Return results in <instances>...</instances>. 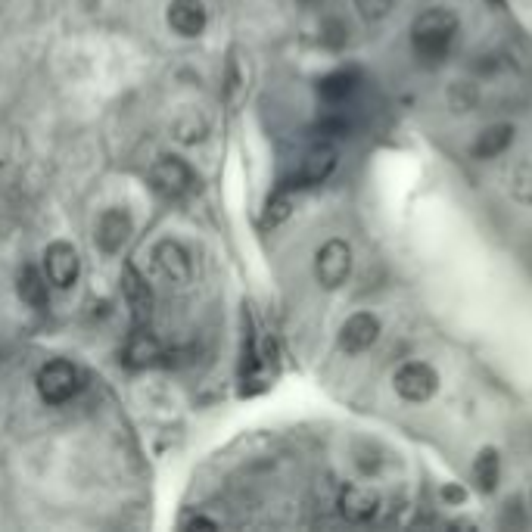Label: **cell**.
<instances>
[{
  "label": "cell",
  "instance_id": "cb8c5ba5",
  "mask_svg": "<svg viewBox=\"0 0 532 532\" xmlns=\"http://www.w3.org/2000/svg\"><path fill=\"white\" fill-rule=\"evenodd\" d=\"M187 526H218L215 520H209V517H196V520H190Z\"/></svg>",
  "mask_w": 532,
  "mask_h": 532
},
{
  "label": "cell",
  "instance_id": "2e32d148",
  "mask_svg": "<svg viewBox=\"0 0 532 532\" xmlns=\"http://www.w3.org/2000/svg\"><path fill=\"white\" fill-rule=\"evenodd\" d=\"M125 296L134 308L137 318H147L153 312V293H150V284L144 277H140L134 268H125Z\"/></svg>",
  "mask_w": 532,
  "mask_h": 532
},
{
  "label": "cell",
  "instance_id": "d4e9b609",
  "mask_svg": "<svg viewBox=\"0 0 532 532\" xmlns=\"http://www.w3.org/2000/svg\"><path fill=\"white\" fill-rule=\"evenodd\" d=\"M445 495L452 501H464V492H458V489H445Z\"/></svg>",
  "mask_w": 532,
  "mask_h": 532
},
{
  "label": "cell",
  "instance_id": "3957f363",
  "mask_svg": "<svg viewBox=\"0 0 532 532\" xmlns=\"http://www.w3.org/2000/svg\"><path fill=\"white\" fill-rule=\"evenodd\" d=\"M150 184H153V190L162 196V200H184V196L193 193V187H196V175H193V168L184 159L162 156L153 165Z\"/></svg>",
  "mask_w": 532,
  "mask_h": 532
},
{
  "label": "cell",
  "instance_id": "e0dca14e",
  "mask_svg": "<svg viewBox=\"0 0 532 532\" xmlns=\"http://www.w3.org/2000/svg\"><path fill=\"white\" fill-rule=\"evenodd\" d=\"M498 476H501V461H498V452L495 448H483L480 455H476V464H473V480H476V489L480 492H495L498 489Z\"/></svg>",
  "mask_w": 532,
  "mask_h": 532
},
{
  "label": "cell",
  "instance_id": "ba28073f",
  "mask_svg": "<svg viewBox=\"0 0 532 532\" xmlns=\"http://www.w3.org/2000/svg\"><path fill=\"white\" fill-rule=\"evenodd\" d=\"M380 336V321L371 312H355L343 327H340V349L349 355L368 352Z\"/></svg>",
  "mask_w": 532,
  "mask_h": 532
},
{
  "label": "cell",
  "instance_id": "9c48e42d",
  "mask_svg": "<svg viewBox=\"0 0 532 532\" xmlns=\"http://www.w3.org/2000/svg\"><path fill=\"white\" fill-rule=\"evenodd\" d=\"M336 508L349 523H371L380 514V495L368 486H343Z\"/></svg>",
  "mask_w": 532,
  "mask_h": 532
},
{
  "label": "cell",
  "instance_id": "4fadbf2b",
  "mask_svg": "<svg viewBox=\"0 0 532 532\" xmlns=\"http://www.w3.org/2000/svg\"><path fill=\"white\" fill-rule=\"evenodd\" d=\"M511 144H514V125L498 122V125H489V128L480 131V137H476V144H473V156L476 159H495Z\"/></svg>",
  "mask_w": 532,
  "mask_h": 532
},
{
  "label": "cell",
  "instance_id": "7c38bea8",
  "mask_svg": "<svg viewBox=\"0 0 532 532\" xmlns=\"http://www.w3.org/2000/svg\"><path fill=\"white\" fill-rule=\"evenodd\" d=\"M128 234H131V218H128V212L112 209V212L100 215V221H97V246H100L103 252H119V249L125 246Z\"/></svg>",
  "mask_w": 532,
  "mask_h": 532
},
{
  "label": "cell",
  "instance_id": "5b68a950",
  "mask_svg": "<svg viewBox=\"0 0 532 532\" xmlns=\"http://www.w3.org/2000/svg\"><path fill=\"white\" fill-rule=\"evenodd\" d=\"M352 271V249L346 240H327L315 256V277L324 290H340Z\"/></svg>",
  "mask_w": 532,
  "mask_h": 532
},
{
  "label": "cell",
  "instance_id": "9a60e30c",
  "mask_svg": "<svg viewBox=\"0 0 532 532\" xmlns=\"http://www.w3.org/2000/svg\"><path fill=\"white\" fill-rule=\"evenodd\" d=\"M321 97L327 103H346L355 91H358V72L352 69H340V72H330L324 81H321Z\"/></svg>",
  "mask_w": 532,
  "mask_h": 532
},
{
  "label": "cell",
  "instance_id": "7402d4cb",
  "mask_svg": "<svg viewBox=\"0 0 532 532\" xmlns=\"http://www.w3.org/2000/svg\"><path fill=\"white\" fill-rule=\"evenodd\" d=\"M355 10L361 13V19H368V22H380L389 16L392 10V0H355Z\"/></svg>",
  "mask_w": 532,
  "mask_h": 532
},
{
  "label": "cell",
  "instance_id": "5bb4252c",
  "mask_svg": "<svg viewBox=\"0 0 532 532\" xmlns=\"http://www.w3.org/2000/svg\"><path fill=\"white\" fill-rule=\"evenodd\" d=\"M16 290H19V296H22L25 305L44 308V305H47V296H50V280H47V274H41L38 268L28 265V268L19 271Z\"/></svg>",
  "mask_w": 532,
  "mask_h": 532
},
{
  "label": "cell",
  "instance_id": "603a6c76",
  "mask_svg": "<svg viewBox=\"0 0 532 532\" xmlns=\"http://www.w3.org/2000/svg\"><path fill=\"white\" fill-rule=\"evenodd\" d=\"M448 97H452V106L458 109V112H467L470 106H473V91H470V84H455V88H452V94H448Z\"/></svg>",
  "mask_w": 532,
  "mask_h": 532
},
{
  "label": "cell",
  "instance_id": "8fae6325",
  "mask_svg": "<svg viewBox=\"0 0 532 532\" xmlns=\"http://www.w3.org/2000/svg\"><path fill=\"white\" fill-rule=\"evenodd\" d=\"M168 25H172L181 38L203 35V28H206L203 0H172V7H168Z\"/></svg>",
  "mask_w": 532,
  "mask_h": 532
},
{
  "label": "cell",
  "instance_id": "52a82bcc",
  "mask_svg": "<svg viewBox=\"0 0 532 532\" xmlns=\"http://www.w3.org/2000/svg\"><path fill=\"white\" fill-rule=\"evenodd\" d=\"M78 271H81V262H78V252L69 246V243H50L47 252H44V274L53 287L60 290H69L75 280H78Z\"/></svg>",
  "mask_w": 532,
  "mask_h": 532
},
{
  "label": "cell",
  "instance_id": "7a4b0ae2",
  "mask_svg": "<svg viewBox=\"0 0 532 532\" xmlns=\"http://www.w3.org/2000/svg\"><path fill=\"white\" fill-rule=\"evenodd\" d=\"M35 386L47 405H66L78 396L81 389V371L72 361H47L35 377Z\"/></svg>",
  "mask_w": 532,
  "mask_h": 532
},
{
  "label": "cell",
  "instance_id": "d6986e66",
  "mask_svg": "<svg viewBox=\"0 0 532 532\" xmlns=\"http://www.w3.org/2000/svg\"><path fill=\"white\" fill-rule=\"evenodd\" d=\"M511 196L523 206H532V162L523 159L511 168Z\"/></svg>",
  "mask_w": 532,
  "mask_h": 532
},
{
  "label": "cell",
  "instance_id": "ffe728a7",
  "mask_svg": "<svg viewBox=\"0 0 532 532\" xmlns=\"http://www.w3.org/2000/svg\"><path fill=\"white\" fill-rule=\"evenodd\" d=\"M128 358L134 364H150V361L159 358V343L153 340L150 333H137L131 340V346H128Z\"/></svg>",
  "mask_w": 532,
  "mask_h": 532
},
{
  "label": "cell",
  "instance_id": "ac0fdd59",
  "mask_svg": "<svg viewBox=\"0 0 532 532\" xmlns=\"http://www.w3.org/2000/svg\"><path fill=\"white\" fill-rule=\"evenodd\" d=\"M209 134V122L200 116V112H187L172 125V137L181 140V144H200V140Z\"/></svg>",
  "mask_w": 532,
  "mask_h": 532
},
{
  "label": "cell",
  "instance_id": "6da1fadb",
  "mask_svg": "<svg viewBox=\"0 0 532 532\" xmlns=\"http://www.w3.org/2000/svg\"><path fill=\"white\" fill-rule=\"evenodd\" d=\"M458 35V16L445 7L420 13L411 25V47L424 63H439Z\"/></svg>",
  "mask_w": 532,
  "mask_h": 532
},
{
  "label": "cell",
  "instance_id": "44dd1931",
  "mask_svg": "<svg viewBox=\"0 0 532 532\" xmlns=\"http://www.w3.org/2000/svg\"><path fill=\"white\" fill-rule=\"evenodd\" d=\"M293 212V200H290V193L287 190H277L268 206H265V224H280V221H287Z\"/></svg>",
  "mask_w": 532,
  "mask_h": 532
},
{
  "label": "cell",
  "instance_id": "8992f818",
  "mask_svg": "<svg viewBox=\"0 0 532 532\" xmlns=\"http://www.w3.org/2000/svg\"><path fill=\"white\" fill-rule=\"evenodd\" d=\"M153 262H156L159 274L168 280V284H178V287L190 284V277H193V259H190V252H187L181 243H175V240L156 243Z\"/></svg>",
  "mask_w": 532,
  "mask_h": 532
},
{
  "label": "cell",
  "instance_id": "30bf717a",
  "mask_svg": "<svg viewBox=\"0 0 532 532\" xmlns=\"http://www.w3.org/2000/svg\"><path fill=\"white\" fill-rule=\"evenodd\" d=\"M333 168H336V150L330 144H321L302 159L299 172L293 178L296 181L293 187H315V184H321L333 175Z\"/></svg>",
  "mask_w": 532,
  "mask_h": 532
},
{
  "label": "cell",
  "instance_id": "277c9868",
  "mask_svg": "<svg viewBox=\"0 0 532 532\" xmlns=\"http://www.w3.org/2000/svg\"><path fill=\"white\" fill-rule=\"evenodd\" d=\"M392 386H396V392L405 402L420 405V402H430L436 396L439 374L430 368L427 361H405L396 371V377H392Z\"/></svg>",
  "mask_w": 532,
  "mask_h": 532
}]
</instances>
